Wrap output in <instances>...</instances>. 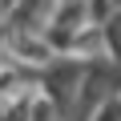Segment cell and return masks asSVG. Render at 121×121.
Masks as SVG:
<instances>
[{"mask_svg":"<svg viewBox=\"0 0 121 121\" xmlns=\"http://www.w3.org/2000/svg\"><path fill=\"white\" fill-rule=\"evenodd\" d=\"M109 4H113V8H121V0H109Z\"/></svg>","mask_w":121,"mask_h":121,"instance_id":"6da1fadb","label":"cell"},{"mask_svg":"<svg viewBox=\"0 0 121 121\" xmlns=\"http://www.w3.org/2000/svg\"><path fill=\"white\" fill-rule=\"evenodd\" d=\"M56 4H69V0H56Z\"/></svg>","mask_w":121,"mask_h":121,"instance_id":"7a4b0ae2","label":"cell"}]
</instances>
